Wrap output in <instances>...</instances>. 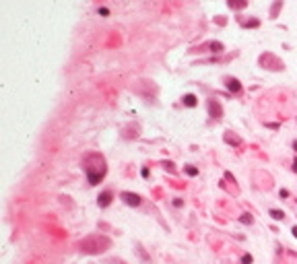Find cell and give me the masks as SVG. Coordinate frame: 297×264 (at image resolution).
<instances>
[{
	"label": "cell",
	"mask_w": 297,
	"mask_h": 264,
	"mask_svg": "<svg viewBox=\"0 0 297 264\" xmlns=\"http://www.w3.org/2000/svg\"><path fill=\"white\" fill-rule=\"evenodd\" d=\"M182 103L184 105H188V107H194V105L198 103V99H196V95H184V99H182Z\"/></svg>",
	"instance_id": "cell-4"
},
{
	"label": "cell",
	"mask_w": 297,
	"mask_h": 264,
	"mask_svg": "<svg viewBox=\"0 0 297 264\" xmlns=\"http://www.w3.org/2000/svg\"><path fill=\"white\" fill-rule=\"evenodd\" d=\"M122 200L126 204H132V206H138L141 204V196L138 194H132V192H122Z\"/></svg>",
	"instance_id": "cell-1"
},
{
	"label": "cell",
	"mask_w": 297,
	"mask_h": 264,
	"mask_svg": "<svg viewBox=\"0 0 297 264\" xmlns=\"http://www.w3.org/2000/svg\"><path fill=\"white\" fill-rule=\"evenodd\" d=\"M227 89H229V91H235V93H237L239 89H241V85H239V81H237V78H227Z\"/></svg>",
	"instance_id": "cell-3"
},
{
	"label": "cell",
	"mask_w": 297,
	"mask_h": 264,
	"mask_svg": "<svg viewBox=\"0 0 297 264\" xmlns=\"http://www.w3.org/2000/svg\"><path fill=\"white\" fill-rule=\"evenodd\" d=\"M99 15L105 17V15H109V11H107V8H99Z\"/></svg>",
	"instance_id": "cell-8"
},
{
	"label": "cell",
	"mask_w": 297,
	"mask_h": 264,
	"mask_svg": "<svg viewBox=\"0 0 297 264\" xmlns=\"http://www.w3.org/2000/svg\"><path fill=\"white\" fill-rule=\"evenodd\" d=\"M186 173H188V175H196L198 169H196V167H186Z\"/></svg>",
	"instance_id": "cell-7"
},
{
	"label": "cell",
	"mask_w": 297,
	"mask_h": 264,
	"mask_svg": "<svg viewBox=\"0 0 297 264\" xmlns=\"http://www.w3.org/2000/svg\"><path fill=\"white\" fill-rule=\"evenodd\" d=\"M97 202H99V206L101 208H105L107 204H109V202H111V192H101V194H99V198H97Z\"/></svg>",
	"instance_id": "cell-2"
},
{
	"label": "cell",
	"mask_w": 297,
	"mask_h": 264,
	"mask_svg": "<svg viewBox=\"0 0 297 264\" xmlns=\"http://www.w3.org/2000/svg\"><path fill=\"white\" fill-rule=\"evenodd\" d=\"M270 217H272L274 221H283L285 213H283V210H276V208H272V210H270Z\"/></svg>",
	"instance_id": "cell-6"
},
{
	"label": "cell",
	"mask_w": 297,
	"mask_h": 264,
	"mask_svg": "<svg viewBox=\"0 0 297 264\" xmlns=\"http://www.w3.org/2000/svg\"><path fill=\"white\" fill-rule=\"evenodd\" d=\"M293 149H295V151H297V140H295V143H293Z\"/></svg>",
	"instance_id": "cell-12"
},
{
	"label": "cell",
	"mask_w": 297,
	"mask_h": 264,
	"mask_svg": "<svg viewBox=\"0 0 297 264\" xmlns=\"http://www.w3.org/2000/svg\"><path fill=\"white\" fill-rule=\"evenodd\" d=\"M291 231H293V237H297V225L293 227V229H291Z\"/></svg>",
	"instance_id": "cell-10"
},
{
	"label": "cell",
	"mask_w": 297,
	"mask_h": 264,
	"mask_svg": "<svg viewBox=\"0 0 297 264\" xmlns=\"http://www.w3.org/2000/svg\"><path fill=\"white\" fill-rule=\"evenodd\" d=\"M293 169H295V171H297V161H295V163H293Z\"/></svg>",
	"instance_id": "cell-11"
},
{
	"label": "cell",
	"mask_w": 297,
	"mask_h": 264,
	"mask_svg": "<svg viewBox=\"0 0 297 264\" xmlns=\"http://www.w3.org/2000/svg\"><path fill=\"white\" fill-rule=\"evenodd\" d=\"M252 262V256H243V264H250Z\"/></svg>",
	"instance_id": "cell-9"
},
{
	"label": "cell",
	"mask_w": 297,
	"mask_h": 264,
	"mask_svg": "<svg viewBox=\"0 0 297 264\" xmlns=\"http://www.w3.org/2000/svg\"><path fill=\"white\" fill-rule=\"evenodd\" d=\"M227 4H229L231 8H243L248 4V0H227Z\"/></svg>",
	"instance_id": "cell-5"
}]
</instances>
